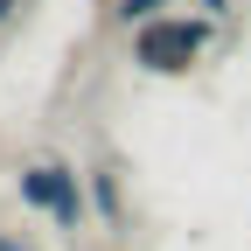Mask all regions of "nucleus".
Masks as SVG:
<instances>
[{"instance_id":"f257e3e1","label":"nucleus","mask_w":251,"mask_h":251,"mask_svg":"<svg viewBox=\"0 0 251 251\" xmlns=\"http://www.w3.org/2000/svg\"><path fill=\"white\" fill-rule=\"evenodd\" d=\"M202 35H209L202 21H153V28H140L133 56L147 63L153 77H175V70H188V63L202 56Z\"/></svg>"},{"instance_id":"7ed1b4c3","label":"nucleus","mask_w":251,"mask_h":251,"mask_svg":"<svg viewBox=\"0 0 251 251\" xmlns=\"http://www.w3.org/2000/svg\"><path fill=\"white\" fill-rule=\"evenodd\" d=\"M119 14L140 21V28H153V21H161V0H119Z\"/></svg>"},{"instance_id":"39448f33","label":"nucleus","mask_w":251,"mask_h":251,"mask_svg":"<svg viewBox=\"0 0 251 251\" xmlns=\"http://www.w3.org/2000/svg\"><path fill=\"white\" fill-rule=\"evenodd\" d=\"M202 7H224V0H202Z\"/></svg>"},{"instance_id":"20e7f679","label":"nucleus","mask_w":251,"mask_h":251,"mask_svg":"<svg viewBox=\"0 0 251 251\" xmlns=\"http://www.w3.org/2000/svg\"><path fill=\"white\" fill-rule=\"evenodd\" d=\"M98 209H105V216H119V181H112V175H98Z\"/></svg>"},{"instance_id":"f03ea898","label":"nucleus","mask_w":251,"mask_h":251,"mask_svg":"<svg viewBox=\"0 0 251 251\" xmlns=\"http://www.w3.org/2000/svg\"><path fill=\"white\" fill-rule=\"evenodd\" d=\"M21 202L49 209L63 230H77V224H84V196H77V175H70V168H56V161H49V168H28V175H21Z\"/></svg>"},{"instance_id":"423d86ee","label":"nucleus","mask_w":251,"mask_h":251,"mask_svg":"<svg viewBox=\"0 0 251 251\" xmlns=\"http://www.w3.org/2000/svg\"><path fill=\"white\" fill-rule=\"evenodd\" d=\"M7 7H14V0H0V14H7Z\"/></svg>"}]
</instances>
